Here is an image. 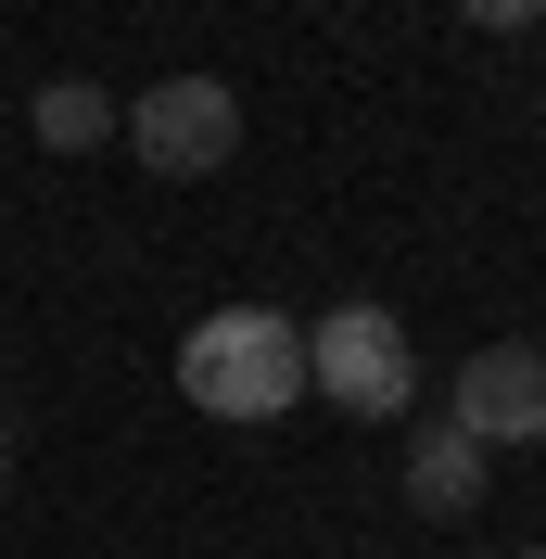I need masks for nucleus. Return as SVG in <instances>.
Segmentation results:
<instances>
[{"mask_svg":"<svg viewBox=\"0 0 546 559\" xmlns=\"http://www.w3.org/2000/svg\"><path fill=\"white\" fill-rule=\"evenodd\" d=\"M178 394L204 419H280L306 407V318L280 306H216L191 318V344H178Z\"/></svg>","mask_w":546,"mask_h":559,"instance_id":"f257e3e1","label":"nucleus"},{"mask_svg":"<svg viewBox=\"0 0 546 559\" xmlns=\"http://www.w3.org/2000/svg\"><path fill=\"white\" fill-rule=\"evenodd\" d=\"M306 394H331L343 419H407L419 407V356L394 306H331L306 318Z\"/></svg>","mask_w":546,"mask_h":559,"instance_id":"f03ea898","label":"nucleus"},{"mask_svg":"<svg viewBox=\"0 0 546 559\" xmlns=\"http://www.w3.org/2000/svg\"><path fill=\"white\" fill-rule=\"evenodd\" d=\"M115 140H128L153 178H216L241 153V90L229 76H153V90L115 115Z\"/></svg>","mask_w":546,"mask_h":559,"instance_id":"7ed1b4c3","label":"nucleus"},{"mask_svg":"<svg viewBox=\"0 0 546 559\" xmlns=\"http://www.w3.org/2000/svg\"><path fill=\"white\" fill-rule=\"evenodd\" d=\"M444 419H458L483 457L496 445H546V344H471L458 382H444Z\"/></svg>","mask_w":546,"mask_h":559,"instance_id":"20e7f679","label":"nucleus"},{"mask_svg":"<svg viewBox=\"0 0 546 559\" xmlns=\"http://www.w3.org/2000/svg\"><path fill=\"white\" fill-rule=\"evenodd\" d=\"M483 471H496V457H483L458 419H407V509H419V522H471Z\"/></svg>","mask_w":546,"mask_h":559,"instance_id":"39448f33","label":"nucleus"},{"mask_svg":"<svg viewBox=\"0 0 546 559\" xmlns=\"http://www.w3.org/2000/svg\"><path fill=\"white\" fill-rule=\"evenodd\" d=\"M115 115H128V103H115L103 76H51V90L26 103V140H38V153H103Z\"/></svg>","mask_w":546,"mask_h":559,"instance_id":"423d86ee","label":"nucleus"},{"mask_svg":"<svg viewBox=\"0 0 546 559\" xmlns=\"http://www.w3.org/2000/svg\"><path fill=\"white\" fill-rule=\"evenodd\" d=\"M458 26H483V38H521V26H546V0H458Z\"/></svg>","mask_w":546,"mask_h":559,"instance_id":"0eeeda50","label":"nucleus"},{"mask_svg":"<svg viewBox=\"0 0 546 559\" xmlns=\"http://www.w3.org/2000/svg\"><path fill=\"white\" fill-rule=\"evenodd\" d=\"M0 471H13V419H0Z\"/></svg>","mask_w":546,"mask_h":559,"instance_id":"6e6552de","label":"nucleus"},{"mask_svg":"<svg viewBox=\"0 0 546 559\" xmlns=\"http://www.w3.org/2000/svg\"><path fill=\"white\" fill-rule=\"evenodd\" d=\"M521 559H546V547H521Z\"/></svg>","mask_w":546,"mask_h":559,"instance_id":"1a4fd4ad","label":"nucleus"}]
</instances>
